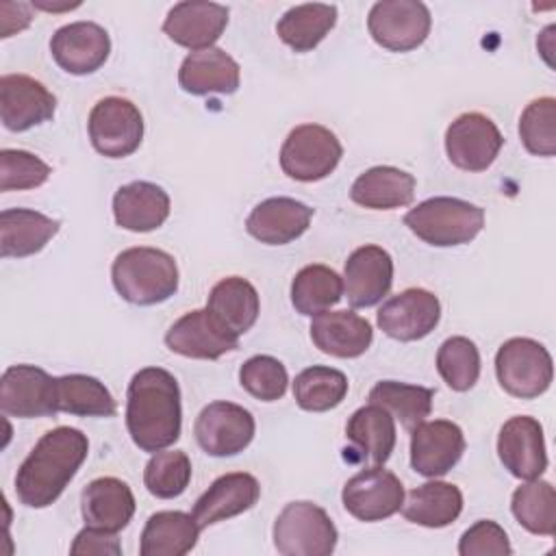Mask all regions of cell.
Instances as JSON below:
<instances>
[{
	"label": "cell",
	"mask_w": 556,
	"mask_h": 556,
	"mask_svg": "<svg viewBox=\"0 0 556 556\" xmlns=\"http://www.w3.org/2000/svg\"><path fill=\"white\" fill-rule=\"evenodd\" d=\"M182 406L174 374L163 367H143L126 393V428L132 443L143 452H159L180 437Z\"/></svg>",
	"instance_id": "cell-1"
},
{
	"label": "cell",
	"mask_w": 556,
	"mask_h": 556,
	"mask_svg": "<svg viewBox=\"0 0 556 556\" xmlns=\"http://www.w3.org/2000/svg\"><path fill=\"white\" fill-rule=\"evenodd\" d=\"M89 452L87 434L72 426L48 430L15 473L17 500L28 508H46L59 500Z\"/></svg>",
	"instance_id": "cell-2"
},
{
	"label": "cell",
	"mask_w": 556,
	"mask_h": 556,
	"mask_svg": "<svg viewBox=\"0 0 556 556\" xmlns=\"http://www.w3.org/2000/svg\"><path fill=\"white\" fill-rule=\"evenodd\" d=\"M111 280L126 302L152 306L178 291V265L165 250L148 245L128 248L115 256Z\"/></svg>",
	"instance_id": "cell-3"
},
{
	"label": "cell",
	"mask_w": 556,
	"mask_h": 556,
	"mask_svg": "<svg viewBox=\"0 0 556 556\" xmlns=\"http://www.w3.org/2000/svg\"><path fill=\"white\" fill-rule=\"evenodd\" d=\"M408 230L434 248H452L473 241L484 226V208L450 195L419 202L404 215Z\"/></svg>",
	"instance_id": "cell-4"
},
{
	"label": "cell",
	"mask_w": 556,
	"mask_h": 556,
	"mask_svg": "<svg viewBox=\"0 0 556 556\" xmlns=\"http://www.w3.org/2000/svg\"><path fill=\"white\" fill-rule=\"evenodd\" d=\"M274 547L282 556H330L339 532L313 502H289L274 521Z\"/></svg>",
	"instance_id": "cell-5"
},
{
	"label": "cell",
	"mask_w": 556,
	"mask_h": 556,
	"mask_svg": "<svg viewBox=\"0 0 556 556\" xmlns=\"http://www.w3.org/2000/svg\"><path fill=\"white\" fill-rule=\"evenodd\" d=\"M495 374L508 395L532 400L549 389L554 365L543 343L528 337H513L495 354Z\"/></svg>",
	"instance_id": "cell-6"
},
{
	"label": "cell",
	"mask_w": 556,
	"mask_h": 556,
	"mask_svg": "<svg viewBox=\"0 0 556 556\" xmlns=\"http://www.w3.org/2000/svg\"><path fill=\"white\" fill-rule=\"evenodd\" d=\"M341 156L343 146L330 128L300 124L287 135L280 148V167L293 180L315 182L330 176Z\"/></svg>",
	"instance_id": "cell-7"
},
{
	"label": "cell",
	"mask_w": 556,
	"mask_h": 556,
	"mask_svg": "<svg viewBox=\"0 0 556 556\" xmlns=\"http://www.w3.org/2000/svg\"><path fill=\"white\" fill-rule=\"evenodd\" d=\"M87 130L96 152L109 159H124L141 146L143 115L128 98L106 96L93 104Z\"/></svg>",
	"instance_id": "cell-8"
},
{
	"label": "cell",
	"mask_w": 556,
	"mask_h": 556,
	"mask_svg": "<svg viewBox=\"0 0 556 556\" xmlns=\"http://www.w3.org/2000/svg\"><path fill=\"white\" fill-rule=\"evenodd\" d=\"M432 26L430 11L417 0H382L367 15L371 39L391 52H408L419 48Z\"/></svg>",
	"instance_id": "cell-9"
},
{
	"label": "cell",
	"mask_w": 556,
	"mask_h": 556,
	"mask_svg": "<svg viewBox=\"0 0 556 556\" xmlns=\"http://www.w3.org/2000/svg\"><path fill=\"white\" fill-rule=\"evenodd\" d=\"M254 417L248 408L232 402L206 404L193 424L198 445L208 456H235L243 452L254 439Z\"/></svg>",
	"instance_id": "cell-10"
},
{
	"label": "cell",
	"mask_w": 556,
	"mask_h": 556,
	"mask_svg": "<svg viewBox=\"0 0 556 556\" xmlns=\"http://www.w3.org/2000/svg\"><path fill=\"white\" fill-rule=\"evenodd\" d=\"M504 137L495 122L478 111L458 115L445 130V152L463 172H484L493 165Z\"/></svg>",
	"instance_id": "cell-11"
},
{
	"label": "cell",
	"mask_w": 556,
	"mask_h": 556,
	"mask_svg": "<svg viewBox=\"0 0 556 556\" xmlns=\"http://www.w3.org/2000/svg\"><path fill=\"white\" fill-rule=\"evenodd\" d=\"M341 500L345 510L358 521H382L400 513L404 486L393 471L371 465L343 484Z\"/></svg>",
	"instance_id": "cell-12"
},
{
	"label": "cell",
	"mask_w": 556,
	"mask_h": 556,
	"mask_svg": "<svg viewBox=\"0 0 556 556\" xmlns=\"http://www.w3.org/2000/svg\"><path fill=\"white\" fill-rule=\"evenodd\" d=\"M0 408L9 417L56 415V378L35 365H11L0 378Z\"/></svg>",
	"instance_id": "cell-13"
},
{
	"label": "cell",
	"mask_w": 556,
	"mask_h": 556,
	"mask_svg": "<svg viewBox=\"0 0 556 556\" xmlns=\"http://www.w3.org/2000/svg\"><path fill=\"white\" fill-rule=\"evenodd\" d=\"M441 319L439 298L421 287L404 289L378 308V328L395 341H419Z\"/></svg>",
	"instance_id": "cell-14"
},
{
	"label": "cell",
	"mask_w": 556,
	"mask_h": 556,
	"mask_svg": "<svg viewBox=\"0 0 556 556\" xmlns=\"http://www.w3.org/2000/svg\"><path fill=\"white\" fill-rule=\"evenodd\" d=\"M56 98L28 74H4L0 78V117L7 130L24 132L54 117Z\"/></svg>",
	"instance_id": "cell-15"
},
{
	"label": "cell",
	"mask_w": 556,
	"mask_h": 556,
	"mask_svg": "<svg viewBox=\"0 0 556 556\" xmlns=\"http://www.w3.org/2000/svg\"><path fill=\"white\" fill-rule=\"evenodd\" d=\"M465 452V434L447 419L421 421L410 430V467L426 478L445 476Z\"/></svg>",
	"instance_id": "cell-16"
},
{
	"label": "cell",
	"mask_w": 556,
	"mask_h": 556,
	"mask_svg": "<svg viewBox=\"0 0 556 556\" xmlns=\"http://www.w3.org/2000/svg\"><path fill=\"white\" fill-rule=\"evenodd\" d=\"M497 456L510 476L534 480L547 469L543 426L528 415L510 417L497 434Z\"/></svg>",
	"instance_id": "cell-17"
},
{
	"label": "cell",
	"mask_w": 556,
	"mask_h": 556,
	"mask_svg": "<svg viewBox=\"0 0 556 556\" xmlns=\"http://www.w3.org/2000/svg\"><path fill=\"white\" fill-rule=\"evenodd\" d=\"M50 52L56 65L67 74L87 76L106 63L111 39L96 22H72L52 35Z\"/></svg>",
	"instance_id": "cell-18"
},
{
	"label": "cell",
	"mask_w": 556,
	"mask_h": 556,
	"mask_svg": "<svg viewBox=\"0 0 556 556\" xmlns=\"http://www.w3.org/2000/svg\"><path fill=\"white\" fill-rule=\"evenodd\" d=\"M393 285V258L380 245L356 248L343 267V293L354 308L376 306Z\"/></svg>",
	"instance_id": "cell-19"
},
{
	"label": "cell",
	"mask_w": 556,
	"mask_h": 556,
	"mask_svg": "<svg viewBox=\"0 0 556 556\" xmlns=\"http://www.w3.org/2000/svg\"><path fill=\"white\" fill-rule=\"evenodd\" d=\"M228 26V7L208 0H187L169 9L163 33L178 46L195 50L213 48Z\"/></svg>",
	"instance_id": "cell-20"
},
{
	"label": "cell",
	"mask_w": 556,
	"mask_h": 556,
	"mask_svg": "<svg viewBox=\"0 0 556 556\" xmlns=\"http://www.w3.org/2000/svg\"><path fill=\"white\" fill-rule=\"evenodd\" d=\"M165 345L187 358L215 361L239 348V339L228 334L206 308H195L178 317L165 332Z\"/></svg>",
	"instance_id": "cell-21"
},
{
	"label": "cell",
	"mask_w": 556,
	"mask_h": 556,
	"mask_svg": "<svg viewBox=\"0 0 556 556\" xmlns=\"http://www.w3.org/2000/svg\"><path fill=\"white\" fill-rule=\"evenodd\" d=\"M313 215L315 211L295 198H267L250 211L245 230L261 243L285 245L308 230Z\"/></svg>",
	"instance_id": "cell-22"
},
{
	"label": "cell",
	"mask_w": 556,
	"mask_h": 556,
	"mask_svg": "<svg viewBox=\"0 0 556 556\" xmlns=\"http://www.w3.org/2000/svg\"><path fill=\"white\" fill-rule=\"evenodd\" d=\"M261 495L258 480L245 471L219 476L193 504V517L204 530L217 521L237 517L250 510Z\"/></svg>",
	"instance_id": "cell-23"
},
{
	"label": "cell",
	"mask_w": 556,
	"mask_h": 556,
	"mask_svg": "<svg viewBox=\"0 0 556 556\" xmlns=\"http://www.w3.org/2000/svg\"><path fill=\"white\" fill-rule=\"evenodd\" d=\"M311 341L324 354L337 358H356L374 341L371 324L354 311H324L311 321Z\"/></svg>",
	"instance_id": "cell-24"
},
{
	"label": "cell",
	"mask_w": 556,
	"mask_h": 556,
	"mask_svg": "<svg viewBox=\"0 0 556 556\" xmlns=\"http://www.w3.org/2000/svg\"><path fill=\"white\" fill-rule=\"evenodd\" d=\"M239 63L222 48H206L189 52L178 70V85L191 96L222 93L230 96L239 89Z\"/></svg>",
	"instance_id": "cell-25"
},
{
	"label": "cell",
	"mask_w": 556,
	"mask_h": 556,
	"mask_svg": "<svg viewBox=\"0 0 556 556\" xmlns=\"http://www.w3.org/2000/svg\"><path fill=\"white\" fill-rule=\"evenodd\" d=\"M115 224L130 232H150L169 217V195L163 187L135 180L119 187L113 195Z\"/></svg>",
	"instance_id": "cell-26"
},
{
	"label": "cell",
	"mask_w": 556,
	"mask_h": 556,
	"mask_svg": "<svg viewBox=\"0 0 556 556\" xmlns=\"http://www.w3.org/2000/svg\"><path fill=\"white\" fill-rule=\"evenodd\" d=\"M80 513L85 526L119 532L135 515V495L119 478H96L80 495Z\"/></svg>",
	"instance_id": "cell-27"
},
{
	"label": "cell",
	"mask_w": 556,
	"mask_h": 556,
	"mask_svg": "<svg viewBox=\"0 0 556 556\" xmlns=\"http://www.w3.org/2000/svg\"><path fill=\"white\" fill-rule=\"evenodd\" d=\"M206 311L228 334L239 339L256 324L261 300L250 280L241 276H228L211 289Z\"/></svg>",
	"instance_id": "cell-28"
},
{
	"label": "cell",
	"mask_w": 556,
	"mask_h": 556,
	"mask_svg": "<svg viewBox=\"0 0 556 556\" xmlns=\"http://www.w3.org/2000/svg\"><path fill=\"white\" fill-rule=\"evenodd\" d=\"M345 439L361 463L384 465L395 447V419L378 404L361 406L345 424Z\"/></svg>",
	"instance_id": "cell-29"
},
{
	"label": "cell",
	"mask_w": 556,
	"mask_h": 556,
	"mask_svg": "<svg viewBox=\"0 0 556 556\" xmlns=\"http://www.w3.org/2000/svg\"><path fill=\"white\" fill-rule=\"evenodd\" d=\"M61 222L33 208H4L0 213V256L24 258L46 248Z\"/></svg>",
	"instance_id": "cell-30"
},
{
	"label": "cell",
	"mask_w": 556,
	"mask_h": 556,
	"mask_svg": "<svg viewBox=\"0 0 556 556\" xmlns=\"http://www.w3.org/2000/svg\"><path fill=\"white\" fill-rule=\"evenodd\" d=\"M352 202L374 211L408 206L415 198V176L391 165H376L363 172L350 189Z\"/></svg>",
	"instance_id": "cell-31"
},
{
	"label": "cell",
	"mask_w": 556,
	"mask_h": 556,
	"mask_svg": "<svg viewBox=\"0 0 556 556\" xmlns=\"http://www.w3.org/2000/svg\"><path fill=\"white\" fill-rule=\"evenodd\" d=\"M200 526L193 515L182 510H159L148 517L139 554L141 556H185L200 536Z\"/></svg>",
	"instance_id": "cell-32"
},
{
	"label": "cell",
	"mask_w": 556,
	"mask_h": 556,
	"mask_svg": "<svg viewBox=\"0 0 556 556\" xmlns=\"http://www.w3.org/2000/svg\"><path fill=\"white\" fill-rule=\"evenodd\" d=\"M402 515L424 528H445L463 513V493L456 484L432 480L408 491Z\"/></svg>",
	"instance_id": "cell-33"
},
{
	"label": "cell",
	"mask_w": 556,
	"mask_h": 556,
	"mask_svg": "<svg viewBox=\"0 0 556 556\" xmlns=\"http://www.w3.org/2000/svg\"><path fill=\"white\" fill-rule=\"evenodd\" d=\"M337 24V7L308 2L291 7L276 24L282 43L293 52H308L317 48Z\"/></svg>",
	"instance_id": "cell-34"
},
{
	"label": "cell",
	"mask_w": 556,
	"mask_h": 556,
	"mask_svg": "<svg viewBox=\"0 0 556 556\" xmlns=\"http://www.w3.org/2000/svg\"><path fill=\"white\" fill-rule=\"evenodd\" d=\"M56 410L80 417H113L117 402L98 378L67 374L56 378Z\"/></svg>",
	"instance_id": "cell-35"
},
{
	"label": "cell",
	"mask_w": 556,
	"mask_h": 556,
	"mask_svg": "<svg viewBox=\"0 0 556 556\" xmlns=\"http://www.w3.org/2000/svg\"><path fill=\"white\" fill-rule=\"evenodd\" d=\"M343 298V278L328 265L302 267L291 282V304L300 315L315 317Z\"/></svg>",
	"instance_id": "cell-36"
},
{
	"label": "cell",
	"mask_w": 556,
	"mask_h": 556,
	"mask_svg": "<svg viewBox=\"0 0 556 556\" xmlns=\"http://www.w3.org/2000/svg\"><path fill=\"white\" fill-rule=\"evenodd\" d=\"M432 397H434L432 389L397 382V380H380L369 391V404L382 406L408 432L417 424L426 421V417L432 410Z\"/></svg>",
	"instance_id": "cell-37"
},
{
	"label": "cell",
	"mask_w": 556,
	"mask_h": 556,
	"mask_svg": "<svg viewBox=\"0 0 556 556\" xmlns=\"http://www.w3.org/2000/svg\"><path fill=\"white\" fill-rule=\"evenodd\" d=\"M348 395V378L334 367L313 365L293 380V397L302 410L326 413L337 408Z\"/></svg>",
	"instance_id": "cell-38"
},
{
	"label": "cell",
	"mask_w": 556,
	"mask_h": 556,
	"mask_svg": "<svg viewBox=\"0 0 556 556\" xmlns=\"http://www.w3.org/2000/svg\"><path fill=\"white\" fill-rule=\"evenodd\" d=\"M515 519L532 534L554 536L556 532V493L547 480H528L510 497Z\"/></svg>",
	"instance_id": "cell-39"
},
{
	"label": "cell",
	"mask_w": 556,
	"mask_h": 556,
	"mask_svg": "<svg viewBox=\"0 0 556 556\" xmlns=\"http://www.w3.org/2000/svg\"><path fill=\"white\" fill-rule=\"evenodd\" d=\"M191 482V460L182 450H159L143 469V484L150 495L172 500L185 493Z\"/></svg>",
	"instance_id": "cell-40"
},
{
	"label": "cell",
	"mask_w": 556,
	"mask_h": 556,
	"mask_svg": "<svg viewBox=\"0 0 556 556\" xmlns=\"http://www.w3.org/2000/svg\"><path fill=\"white\" fill-rule=\"evenodd\" d=\"M437 369L452 391H469L480 376V352L467 337H450L437 352Z\"/></svg>",
	"instance_id": "cell-41"
},
{
	"label": "cell",
	"mask_w": 556,
	"mask_h": 556,
	"mask_svg": "<svg viewBox=\"0 0 556 556\" xmlns=\"http://www.w3.org/2000/svg\"><path fill=\"white\" fill-rule=\"evenodd\" d=\"M519 137L534 156L556 154V100L543 96L532 100L519 117Z\"/></svg>",
	"instance_id": "cell-42"
},
{
	"label": "cell",
	"mask_w": 556,
	"mask_h": 556,
	"mask_svg": "<svg viewBox=\"0 0 556 556\" xmlns=\"http://www.w3.org/2000/svg\"><path fill=\"white\" fill-rule=\"evenodd\" d=\"M239 382L252 397L261 402H276L287 393L289 374L278 358L258 354L241 365Z\"/></svg>",
	"instance_id": "cell-43"
},
{
	"label": "cell",
	"mask_w": 556,
	"mask_h": 556,
	"mask_svg": "<svg viewBox=\"0 0 556 556\" xmlns=\"http://www.w3.org/2000/svg\"><path fill=\"white\" fill-rule=\"evenodd\" d=\"M52 169L46 161L26 150H0V191H24L41 187Z\"/></svg>",
	"instance_id": "cell-44"
},
{
	"label": "cell",
	"mask_w": 556,
	"mask_h": 556,
	"mask_svg": "<svg viewBox=\"0 0 556 556\" xmlns=\"http://www.w3.org/2000/svg\"><path fill=\"white\" fill-rule=\"evenodd\" d=\"M460 556H508L513 554L508 534L491 519H480L467 528L458 541Z\"/></svg>",
	"instance_id": "cell-45"
},
{
	"label": "cell",
	"mask_w": 556,
	"mask_h": 556,
	"mask_svg": "<svg viewBox=\"0 0 556 556\" xmlns=\"http://www.w3.org/2000/svg\"><path fill=\"white\" fill-rule=\"evenodd\" d=\"M72 556H100V554H111V556H119L122 554V545L117 539V532H109L102 528H93V526H85L72 547H70Z\"/></svg>",
	"instance_id": "cell-46"
},
{
	"label": "cell",
	"mask_w": 556,
	"mask_h": 556,
	"mask_svg": "<svg viewBox=\"0 0 556 556\" xmlns=\"http://www.w3.org/2000/svg\"><path fill=\"white\" fill-rule=\"evenodd\" d=\"M33 22L30 4L26 2H2L0 4V37L7 39L24 30Z\"/></svg>",
	"instance_id": "cell-47"
},
{
	"label": "cell",
	"mask_w": 556,
	"mask_h": 556,
	"mask_svg": "<svg viewBox=\"0 0 556 556\" xmlns=\"http://www.w3.org/2000/svg\"><path fill=\"white\" fill-rule=\"evenodd\" d=\"M35 9H43V11H72L76 7H80V2L74 4H50V2H33Z\"/></svg>",
	"instance_id": "cell-48"
}]
</instances>
